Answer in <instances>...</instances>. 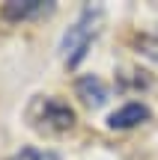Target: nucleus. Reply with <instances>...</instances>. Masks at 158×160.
I'll list each match as a JSON object with an SVG mask.
<instances>
[{"mask_svg":"<svg viewBox=\"0 0 158 160\" xmlns=\"http://www.w3.org/2000/svg\"><path fill=\"white\" fill-rule=\"evenodd\" d=\"M75 92H78V98H81L87 107H101V104L107 101V83H105L101 77H95V74L78 77Z\"/></svg>","mask_w":158,"mask_h":160,"instance_id":"obj_4","label":"nucleus"},{"mask_svg":"<svg viewBox=\"0 0 158 160\" xmlns=\"http://www.w3.org/2000/svg\"><path fill=\"white\" fill-rule=\"evenodd\" d=\"M51 9V3L45 0H12L0 9V15L6 21H24V18H33V15H42V12Z\"/></svg>","mask_w":158,"mask_h":160,"instance_id":"obj_5","label":"nucleus"},{"mask_svg":"<svg viewBox=\"0 0 158 160\" xmlns=\"http://www.w3.org/2000/svg\"><path fill=\"white\" fill-rule=\"evenodd\" d=\"M146 119H149V107H146V104H140V101H128V104H123L119 110H113V113H111L107 125L117 128V131H128V128L143 125Z\"/></svg>","mask_w":158,"mask_h":160,"instance_id":"obj_3","label":"nucleus"},{"mask_svg":"<svg viewBox=\"0 0 158 160\" xmlns=\"http://www.w3.org/2000/svg\"><path fill=\"white\" fill-rule=\"evenodd\" d=\"M99 18H101V9L87 6V9L81 12V18L69 27V33L63 36V57H66L69 65H78L84 57H87L90 42H93L95 33H99Z\"/></svg>","mask_w":158,"mask_h":160,"instance_id":"obj_1","label":"nucleus"},{"mask_svg":"<svg viewBox=\"0 0 158 160\" xmlns=\"http://www.w3.org/2000/svg\"><path fill=\"white\" fill-rule=\"evenodd\" d=\"M9 160H54V157L42 154V151H36V148H21V151H15Z\"/></svg>","mask_w":158,"mask_h":160,"instance_id":"obj_7","label":"nucleus"},{"mask_svg":"<svg viewBox=\"0 0 158 160\" xmlns=\"http://www.w3.org/2000/svg\"><path fill=\"white\" fill-rule=\"evenodd\" d=\"M137 51H140L143 57H149V59H155V62H158V27L149 30V33H140V36H137Z\"/></svg>","mask_w":158,"mask_h":160,"instance_id":"obj_6","label":"nucleus"},{"mask_svg":"<svg viewBox=\"0 0 158 160\" xmlns=\"http://www.w3.org/2000/svg\"><path fill=\"white\" fill-rule=\"evenodd\" d=\"M39 122L48 131H69L75 125V110L60 98H42L39 101Z\"/></svg>","mask_w":158,"mask_h":160,"instance_id":"obj_2","label":"nucleus"}]
</instances>
